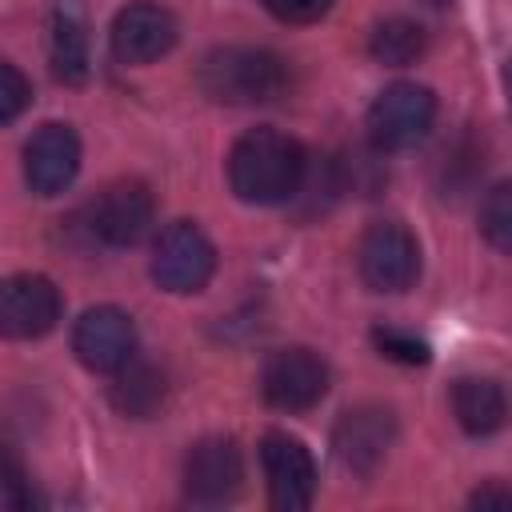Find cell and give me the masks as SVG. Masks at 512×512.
Returning a JSON list of instances; mask_svg holds the SVG:
<instances>
[{
    "instance_id": "obj_17",
    "label": "cell",
    "mask_w": 512,
    "mask_h": 512,
    "mask_svg": "<svg viewBox=\"0 0 512 512\" xmlns=\"http://www.w3.org/2000/svg\"><path fill=\"white\" fill-rule=\"evenodd\" d=\"M164 392H168L164 388V372L156 364L136 360V356L112 372V388H108L112 408L124 412V416H136V420L152 416L164 404Z\"/></svg>"
},
{
    "instance_id": "obj_9",
    "label": "cell",
    "mask_w": 512,
    "mask_h": 512,
    "mask_svg": "<svg viewBox=\"0 0 512 512\" xmlns=\"http://www.w3.org/2000/svg\"><path fill=\"white\" fill-rule=\"evenodd\" d=\"M260 464L268 480V500L280 512H300L316 496V460L304 440L288 432H268L260 440Z\"/></svg>"
},
{
    "instance_id": "obj_8",
    "label": "cell",
    "mask_w": 512,
    "mask_h": 512,
    "mask_svg": "<svg viewBox=\"0 0 512 512\" xmlns=\"http://www.w3.org/2000/svg\"><path fill=\"white\" fill-rule=\"evenodd\" d=\"M260 392L280 412H304L328 392V364L312 348H284L264 360Z\"/></svg>"
},
{
    "instance_id": "obj_13",
    "label": "cell",
    "mask_w": 512,
    "mask_h": 512,
    "mask_svg": "<svg viewBox=\"0 0 512 512\" xmlns=\"http://www.w3.org/2000/svg\"><path fill=\"white\" fill-rule=\"evenodd\" d=\"M240 480H244V460H240L236 440L208 436V440L188 448V456H184V488H188L192 500H204V504L232 500L240 492Z\"/></svg>"
},
{
    "instance_id": "obj_1",
    "label": "cell",
    "mask_w": 512,
    "mask_h": 512,
    "mask_svg": "<svg viewBox=\"0 0 512 512\" xmlns=\"http://www.w3.org/2000/svg\"><path fill=\"white\" fill-rule=\"evenodd\" d=\"M308 152L280 128H252L228 152V184L244 204H288L304 180Z\"/></svg>"
},
{
    "instance_id": "obj_24",
    "label": "cell",
    "mask_w": 512,
    "mask_h": 512,
    "mask_svg": "<svg viewBox=\"0 0 512 512\" xmlns=\"http://www.w3.org/2000/svg\"><path fill=\"white\" fill-rule=\"evenodd\" d=\"M472 504H480V508H484V504H508V492H504V488H480V492L472 496Z\"/></svg>"
},
{
    "instance_id": "obj_2",
    "label": "cell",
    "mask_w": 512,
    "mask_h": 512,
    "mask_svg": "<svg viewBox=\"0 0 512 512\" xmlns=\"http://www.w3.org/2000/svg\"><path fill=\"white\" fill-rule=\"evenodd\" d=\"M196 80L216 104H272L288 92V64L268 48L228 44L200 60Z\"/></svg>"
},
{
    "instance_id": "obj_4",
    "label": "cell",
    "mask_w": 512,
    "mask_h": 512,
    "mask_svg": "<svg viewBox=\"0 0 512 512\" xmlns=\"http://www.w3.org/2000/svg\"><path fill=\"white\" fill-rule=\"evenodd\" d=\"M212 272H216V248L192 220H176L160 232L152 248V280L164 292L176 296L200 292L212 280Z\"/></svg>"
},
{
    "instance_id": "obj_11",
    "label": "cell",
    "mask_w": 512,
    "mask_h": 512,
    "mask_svg": "<svg viewBox=\"0 0 512 512\" xmlns=\"http://www.w3.org/2000/svg\"><path fill=\"white\" fill-rule=\"evenodd\" d=\"M392 440H396V416L384 404L348 408L336 420V432H332V448H336L340 464L360 472V476H372L384 464Z\"/></svg>"
},
{
    "instance_id": "obj_12",
    "label": "cell",
    "mask_w": 512,
    "mask_h": 512,
    "mask_svg": "<svg viewBox=\"0 0 512 512\" xmlns=\"http://www.w3.org/2000/svg\"><path fill=\"white\" fill-rule=\"evenodd\" d=\"M80 172V136L68 124H44L24 144V180L36 196H60Z\"/></svg>"
},
{
    "instance_id": "obj_19",
    "label": "cell",
    "mask_w": 512,
    "mask_h": 512,
    "mask_svg": "<svg viewBox=\"0 0 512 512\" xmlns=\"http://www.w3.org/2000/svg\"><path fill=\"white\" fill-rule=\"evenodd\" d=\"M480 232L488 236L492 248L508 252V244H512V188L508 184H496L488 192V200L480 204Z\"/></svg>"
},
{
    "instance_id": "obj_5",
    "label": "cell",
    "mask_w": 512,
    "mask_h": 512,
    "mask_svg": "<svg viewBox=\"0 0 512 512\" xmlns=\"http://www.w3.org/2000/svg\"><path fill=\"white\" fill-rule=\"evenodd\" d=\"M356 264L372 292H408L420 276V244L404 224L380 220L360 236Z\"/></svg>"
},
{
    "instance_id": "obj_14",
    "label": "cell",
    "mask_w": 512,
    "mask_h": 512,
    "mask_svg": "<svg viewBox=\"0 0 512 512\" xmlns=\"http://www.w3.org/2000/svg\"><path fill=\"white\" fill-rule=\"evenodd\" d=\"M176 44V16L160 4H128L112 20V52L124 64H152Z\"/></svg>"
},
{
    "instance_id": "obj_7",
    "label": "cell",
    "mask_w": 512,
    "mask_h": 512,
    "mask_svg": "<svg viewBox=\"0 0 512 512\" xmlns=\"http://www.w3.org/2000/svg\"><path fill=\"white\" fill-rule=\"evenodd\" d=\"M60 320V292L40 272H16L0 280V336L40 340Z\"/></svg>"
},
{
    "instance_id": "obj_16",
    "label": "cell",
    "mask_w": 512,
    "mask_h": 512,
    "mask_svg": "<svg viewBox=\"0 0 512 512\" xmlns=\"http://www.w3.org/2000/svg\"><path fill=\"white\" fill-rule=\"evenodd\" d=\"M52 72L64 84L88 80V32H84V16L72 0H60L52 12Z\"/></svg>"
},
{
    "instance_id": "obj_3",
    "label": "cell",
    "mask_w": 512,
    "mask_h": 512,
    "mask_svg": "<svg viewBox=\"0 0 512 512\" xmlns=\"http://www.w3.org/2000/svg\"><path fill=\"white\" fill-rule=\"evenodd\" d=\"M436 120V96L424 84L412 80H396L388 84L372 108H368V136L376 144V152H404L416 148Z\"/></svg>"
},
{
    "instance_id": "obj_18",
    "label": "cell",
    "mask_w": 512,
    "mask_h": 512,
    "mask_svg": "<svg viewBox=\"0 0 512 512\" xmlns=\"http://www.w3.org/2000/svg\"><path fill=\"white\" fill-rule=\"evenodd\" d=\"M424 44H428V36H424V28H420L416 20L388 16V20H380V24L372 28L368 52H372L380 64H388V68H404V64H412V60L424 56Z\"/></svg>"
},
{
    "instance_id": "obj_15",
    "label": "cell",
    "mask_w": 512,
    "mask_h": 512,
    "mask_svg": "<svg viewBox=\"0 0 512 512\" xmlns=\"http://www.w3.org/2000/svg\"><path fill=\"white\" fill-rule=\"evenodd\" d=\"M452 412L468 436H492L508 412L504 388L496 380H484V376H464L452 388Z\"/></svg>"
},
{
    "instance_id": "obj_20",
    "label": "cell",
    "mask_w": 512,
    "mask_h": 512,
    "mask_svg": "<svg viewBox=\"0 0 512 512\" xmlns=\"http://www.w3.org/2000/svg\"><path fill=\"white\" fill-rule=\"evenodd\" d=\"M372 344L380 348V356H388L396 364H428V340H420L416 332L380 324V328H372Z\"/></svg>"
},
{
    "instance_id": "obj_23",
    "label": "cell",
    "mask_w": 512,
    "mask_h": 512,
    "mask_svg": "<svg viewBox=\"0 0 512 512\" xmlns=\"http://www.w3.org/2000/svg\"><path fill=\"white\" fill-rule=\"evenodd\" d=\"M336 0H264V8L284 24H312L332 12Z\"/></svg>"
},
{
    "instance_id": "obj_22",
    "label": "cell",
    "mask_w": 512,
    "mask_h": 512,
    "mask_svg": "<svg viewBox=\"0 0 512 512\" xmlns=\"http://www.w3.org/2000/svg\"><path fill=\"white\" fill-rule=\"evenodd\" d=\"M28 504H32V488H28L24 468L8 452H0V512L28 508Z\"/></svg>"
},
{
    "instance_id": "obj_10",
    "label": "cell",
    "mask_w": 512,
    "mask_h": 512,
    "mask_svg": "<svg viewBox=\"0 0 512 512\" xmlns=\"http://www.w3.org/2000/svg\"><path fill=\"white\" fill-rule=\"evenodd\" d=\"M72 352L92 372H116L136 356V324L128 312L100 304L88 308L72 328Z\"/></svg>"
},
{
    "instance_id": "obj_6",
    "label": "cell",
    "mask_w": 512,
    "mask_h": 512,
    "mask_svg": "<svg viewBox=\"0 0 512 512\" xmlns=\"http://www.w3.org/2000/svg\"><path fill=\"white\" fill-rule=\"evenodd\" d=\"M152 192L140 180H116L104 192H96V200L84 208V228L92 240L108 244V248H128L136 244L148 224H152Z\"/></svg>"
},
{
    "instance_id": "obj_21",
    "label": "cell",
    "mask_w": 512,
    "mask_h": 512,
    "mask_svg": "<svg viewBox=\"0 0 512 512\" xmlns=\"http://www.w3.org/2000/svg\"><path fill=\"white\" fill-rule=\"evenodd\" d=\"M28 104H32V84H28V76H24L16 64L0 60V124L16 120Z\"/></svg>"
}]
</instances>
